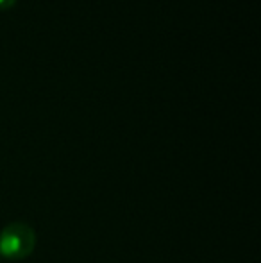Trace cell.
<instances>
[{
  "label": "cell",
  "mask_w": 261,
  "mask_h": 263,
  "mask_svg": "<svg viewBox=\"0 0 261 263\" xmlns=\"http://www.w3.org/2000/svg\"><path fill=\"white\" fill-rule=\"evenodd\" d=\"M36 236L29 226L11 224L0 233V254L11 261L24 260L34 251Z\"/></svg>",
  "instance_id": "6da1fadb"
},
{
  "label": "cell",
  "mask_w": 261,
  "mask_h": 263,
  "mask_svg": "<svg viewBox=\"0 0 261 263\" xmlns=\"http://www.w3.org/2000/svg\"><path fill=\"white\" fill-rule=\"evenodd\" d=\"M14 0H0V7H7V6H11Z\"/></svg>",
  "instance_id": "7a4b0ae2"
}]
</instances>
